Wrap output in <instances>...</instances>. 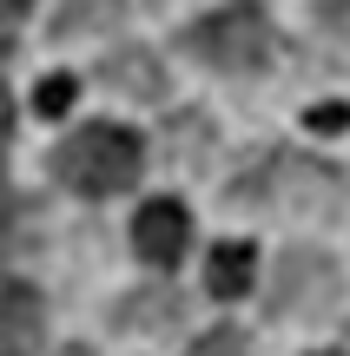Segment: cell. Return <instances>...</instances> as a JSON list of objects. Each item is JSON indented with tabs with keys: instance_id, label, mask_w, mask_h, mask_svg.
<instances>
[{
	"instance_id": "cell-11",
	"label": "cell",
	"mask_w": 350,
	"mask_h": 356,
	"mask_svg": "<svg viewBox=\"0 0 350 356\" xmlns=\"http://www.w3.org/2000/svg\"><path fill=\"white\" fill-rule=\"evenodd\" d=\"M192 356H251V350H245V337H238V330H212V337H198V343H192Z\"/></svg>"
},
{
	"instance_id": "cell-9",
	"label": "cell",
	"mask_w": 350,
	"mask_h": 356,
	"mask_svg": "<svg viewBox=\"0 0 350 356\" xmlns=\"http://www.w3.org/2000/svg\"><path fill=\"white\" fill-rule=\"evenodd\" d=\"M119 0H73V7L53 13V33H86V26H113Z\"/></svg>"
},
{
	"instance_id": "cell-16",
	"label": "cell",
	"mask_w": 350,
	"mask_h": 356,
	"mask_svg": "<svg viewBox=\"0 0 350 356\" xmlns=\"http://www.w3.org/2000/svg\"><path fill=\"white\" fill-rule=\"evenodd\" d=\"M317 356H337V350H317Z\"/></svg>"
},
{
	"instance_id": "cell-10",
	"label": "cell",
	"mask_w": 350,
	"mask_h": 356,
	"mask_svg": "<svg viewBox=\"0 0 350 356\" xmlns=\"http://www.w3.org/2000/svg\"><path fill=\"white\" fill-rule=\"evenodd\" d=\"M66 106H73V79H66V73H53V79H40V86H33V113L40 119H60Z\"/></svg>"
},
{
	"instance_id": "cell-3",
	"label": "cell",
	"mask_w": 350,
	"mask_h": 356,
	"mask_svg": "<svg viewBox=\"0 0 350 356\" xmlns=\"http://www.w3.org/2000/svg\"><path fill=\"white\" fill-rule=\"evenodd\" d=\"M337 297H344V277H337V264H331L324 251H285V257H278V270H271L278 317H291V323L324 317Z\"/></svg>"
},
{
	"instance_id": "cell-1",
	"label": "cell",
	"mask_w": 350,
	"mask_h": 356,
	"mask_svg": "<svg viewBox=\"0 0 350 356\" xmlns=\"http://www.w3.org/2000/svg\"><path fill=\"white\" fill-rule=\"evenodd\" d=\"M53 172H60V185H73L79 198H113V191H126L132 178L145 172V145L139 132L126 126H79L73 139L53 152Z\"/></svg>"
},
{
	"instance_id": "cell-15",
	"label": "cell",
	"mask_w": 350,
	"mask_h": 356,
	"mask_svg": "<svg viewBox=\"0 0 350 356\" xmlns=\"http://www.w3.org/2000/svg\"><path fill=\"white\" fill-rule=\"evenodd\" d=\"M60 356H93V350H79V343H73V350H60Z\"/></svg>"
},
{
	"instance_id": "cell-5",
	"label": "cell",
	"mask_w": 350,
	"mask_h": 356,
	"mask_svg": "<svg viewBox=\"0 0 350 356\" xmlns=\"http://www.w3.org/2000/svg\"><path fill=\"white\" fill-rule=\"evenodd\" d=\"M331 198H337V172L311 165V159H278V204H285L291 218L324 211Z\"/></svg>"
},
{
	"instance_id": "cell-6",
	"label": "cell",
	"mask_w": 350,
	"mask_h": 356,
	"mask_svg": "<svg viewBox=\"0 0 350 356\" xmlns=\"http://www.w3.org/2000/svg\"><path fill=\"white\" fill-rule=\"evenodd\" d=\"M251 277H258V251H251V244H212V257H205V291L218 297V304L245 297Z\"/></svg>"
},
{
	"instance_id": "cell-7",
	"label": "cell",
	"mask_w": 350,
	"mask_h": 356,
	"mask_svg": "<svg viewBox=\"0 0 350 356\" xmlns=\"http://www.w3.org/2000/svg\"><path fill=\"white\" fill-rule=\"evenodd\" d=\"M33 343H40V291L13 284L7 291V356H33Z\"/></svg>"
},
{
	"instance_id": "cell-4",
	"label": "cell",
	"mask_w": 350,
	"mask_h": 356,
	"mask_svg": "<svg viewBox=\"0 0 350 356\" xmlns=\"http://www.w3.org/2000/svg\"><path fill=\"white\" fill-rule=\"evenodd\" d=\"M185 244H192V218H185L179 198H152L139 218H132V251H139L145 264L172 270L185 257Z\"/></svg>"
},
{
	"instance_id": "cell-12",
	"label": "cell",
	"mask_w": 350,
	"mask_h": 356,
	"mask_svg": "<svg viewBox=\"0 0 350 356\" xmlns=\"http://www.w3.org/2000/svg\"><path fill=\"white\" fill-rule=\"evenodd\" d=\"M113 79H126V86H139V92H159V86H166V79H159V73H145V66H113Z\"/></svg>"
},
{
	"instance_id": "cell-8",
	"label": "cell",
	"mask_w": 350,
	"mask_h": 356,
	"mask_svg": "<svg viewBox=\"0 0 350 356\" xmlns=\"http://www.w3.org/2000/svg\"><path fill=\"white\" fill-rule=\"evenodd\" d=\"M119 317H126V330H166V323L179 317V297H172L166 284H159V291L126 297V310H119Z\"/></svg>"
},
{
	"instance_id": "cell-14",
	"label": "cell",
	"mask_w": 350,
	"mask_h": 356,
	"mask_svg": "<svg viewBox=\"0 0 350 356\" xmlns=\"http://www.w3.org/2000/svg\"><path fill=\"white\" fill-rule=\"evenodd\" d=\"M7 13H33V0H7Z\"/></svg>"
},
{
	"instance_id": "cell-2",
	"label": "cell",
	"mask_w": 350,
	"mask_h": 356,
	"mask_svg": "<svg viewBox=\"0 0 350 356\" xmlns=\"http://www.w3.org/2000/svg\"><path fill=\"white\" fill-rule=\"evenodd\" d=\"M185 53L218 66V73H251V66L271 53V20H264L258 0H225L205 20L185 26Z\"/></svg>"
},
{
	"instance_id": "cell-13",
	"label": "cell",
	"mask_w": 350,
	"mask_h": 356,
	"mask_svg": "<svg viewBox=\"0 0 350 356\" xmlns=\"http://www.w3.org/2000/svg\"><path fill=\"white\" fill-rule=\"evenodd\" d=\"M344 126H350L344 106H324V113H311V132H344Z\"/></svg>"
}]
</instances>
